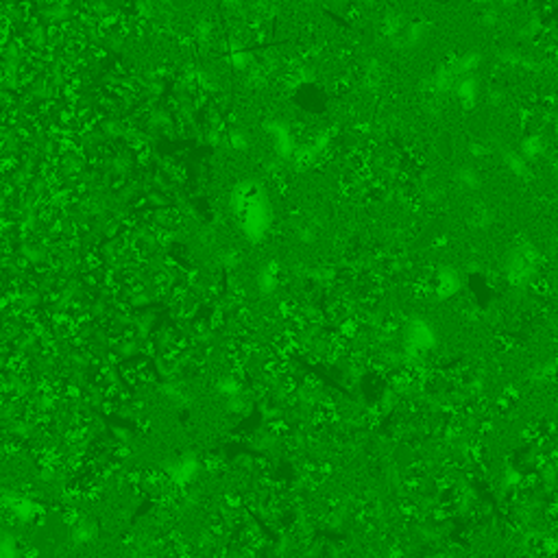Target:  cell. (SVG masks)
<instances>
[{
  "mask_svg": "<svg viewBox=\"0 0 558 558\" xmlns=\"http://www.w3.org/2000/svg\"><path fill=\"white\" fill-rule=\"evenodd\" d=\"M454 94L456 99L465 105V107H473L478 101V94H480V86H478V79L473 75H467L458 79V83L454 86Z\"/></svg>",
  "mask_w": 558,
  "mask_h": 558,
  "instance_id": "obj_1",
  "label": "cell"
},
{
  "mask_svg": "<svg viewBox=\"0 0 558 558\" xmlns=\"http://www.w3.org/2000/svg\"><path fill=\"white\" fill-rule=\"evenodd\" d=\"M543 140L539 136H530L526 138L524 142H521V155H524L526 160H537L541 153H543Z\"/></svg>",
  "mask_w": 558,
  "mask_h": 558,
  "instance_id": "obj_2",
  "label": "cell"
},
{
  "mask_svg": "<svg viewBox=\"0 0 558 558\" xmlns=\"http://www.w3.org/2000/svg\"><path fill=\"white\" fill-rule=\"evenodd\" d=\"M504 162L510 170H513L515 175L519 177H524L528 175V164H526V157L521 155V153H515V151H506L504 153Z\"/></svg>",
  "mask_w": 558,
  "mask_h": 558,
  "instance_id": "obj_3",
  "label": "cell"
},
{
  "mask_svg": "<svg viewBox=\"0 0 558 558\" xmlns=\"http://www.w3.org/2000/svg\"><path fill=\"white\" fill-rule=\"evenodd\" d=\"M469 151H471V153H473V155H476V157H484L486 153H489V147H486V144H480V142H471Z\"/></svg>",
  "mask_w": 558,
  "mask_h": 558,
  "instance_id": "obj_4",
  "label": "cell"
},
{
  "mask_svg": "<svg viewBox=\"0 0 558 558\" xmlns=\"http://www.w3.org/2000/svg\"><path fill=\"white\" fill-rule=\"evenodd\" d=\"M484 22H486V25H495V22H497V11H493V9L486 11V14H484Z\"/></svg>",
  "mask_w": 558,
  "mask_h": 558,
  "instance_id": "obj_5",
  "label": "cell"
},
{
  "mask_svg": "<svg viewBox=\"0 0 558 558\" xmlns=\"http://www.w3.org/2000/svg\"><path fill=\"white\" fill-rule=\"evenodd\" d=\"M473 3H480L482 5V3H489V0H473Z\"/></svg>",
  "mask_w": 558,
  "mask_h": 558,
  "instance_id": "obj_6",
  "label": "cell"
},
{
  "mask_svg": "<svg viewBox=\"0 0 558 558\" xmlns=\"http://www.w3.org/2000/svg\"><path fill=\"white\" fill-rule=\"evenodd\" d=\"M504 3H515V0H504Z\"/></svg>",
  "mask_w": 558,
  "mask_h": 558,
  "instance_id": "obj_7",
  "label": "cell"
}]
</instances>
